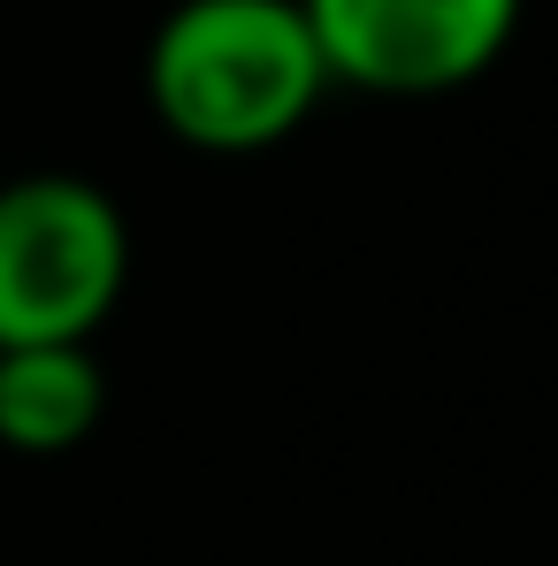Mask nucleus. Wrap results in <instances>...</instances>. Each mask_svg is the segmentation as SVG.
<instances>
[{
	"label": "nucleus",
	"instance_id": "nucleus-3",
	"mask_svg": "<svg viewBox=\"0 0 558 566\" xmlns=\"http://www.w3.org/2000/svg\"><path fill=\"white\" fill-rule=\"evenodd\" d=\"M337 85L429 99L474 85L520 31V0H298Z\"/></svg>",
	"mask_w": 558,
	"mask_h": 566
},
{
	"label": "nucleus",
	"instance_id": "nucleus-2",
	"mask_svg": "<svg viewBox=\"0 0 558 566\" xmlns=\"http://www.w3.org/2000/svg\"><path fill=\"white\" fill-rule=\"evenodd\" d=\"M130 283L123 207L70 169L0 185V345L93 337Z\"/></svg>",
	"mask_w": 558,
	"mask_h": 566
},
{
	"label": "nucleus",
	"instance_id": "nucleus-1",
	"mask_svg": "<svg viewBox=\"0 0 558 566\" xmlns=\"http://www.w3.org/2000/svg\"><path fill=\"white\" fill-rule=\"evenodd\" d=\"M329 85L298 0H177L146 46L154 115L199 154L283 146Z\"/></svg>",
	"mask_w": 558,
	"mask_h": 566
},
{
	"label": "nucleus",
	"instance_id": "nucleus-4",
	"mask_svg": "<svg viewBox=\"0 0 558 566\" xmlns=\"http://www.w3.org/2000/svg\"><path fill=\"white\" fill-rule=\"evenodd\" d=\"M107 413V376L93 337L70 345H0V452L62 460L77 452Z\"/></svg>",
	"mask_w": 558,
	"mask_h": 566
}]
</instances>
